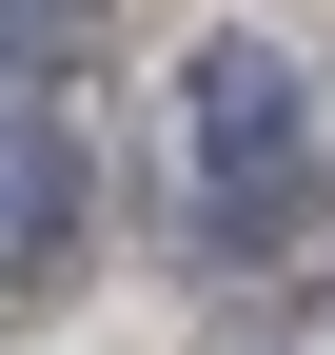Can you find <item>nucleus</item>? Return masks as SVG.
I'll return each instance as SVG.
<instances>
[{
	"label": "nucleus",
	"instance_id": "nucleus-1",
	"mask_svg": "<svg viewBox=\"0 0 335 355\" xmlns=\"http://www.w3.org/2000/svg\"><path fill=\"white\" fill-rule=\"evenodd\" d=\"M178 198H197L217 257H276L316 217V79L276 60V40H237V20L178 60Z\"/></svg>",
	"mask_w": 335,
	"mask_h": 355
},
{
	"label": "nucleus",
	"instance_id": "nucleus-2",
	"mask_svg": "<svg viewBox=\"0 0 335 355\" xmlns=\"http://www.w3.org/2000/svg\"><path fill=\"white\" fill-rule=\"evenodd\" d=\"M79 257V139H0V277Z\"/></svg>",
	"mask_w": 335,
	"mask_h": 355
},
{
	"label": "nucleus",
	"instance_id": "nucleus-3",
	"mask_svg": "<svg viewBox=\"0 0 335 355\" xmlns=\"http://www.w3.org/2000/svg\"><path fill=\"white\" fill-rule=\"evenodd\" d=\"M79 20L99 0H0V40H39V60H79Z\"/></svg>",
	"mask_w": 335,
	"mask_h": 355
}]
</instances>
